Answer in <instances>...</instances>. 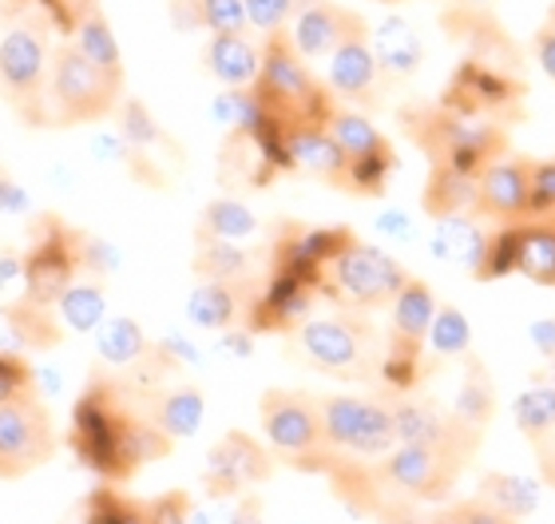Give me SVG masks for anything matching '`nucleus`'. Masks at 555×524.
<instances>
[{
  "instance_id": "obj_1",
  "label": "nucleus",
  "mask_w": 555,
  "mask_h": 524,
  "mask_svg": "<svg viewBox=\"0 0 555 524\" xmlns=\"http://www.w3.org/2000/svg\"><path fill=\"white\" fill-rule=\"evenodd\" d=\"M72 449L83 465L104 481H128L139 465L171 453V437L159 433L128 401L124 385L112 378H95L72 409Z\"/></svg>"
},
{
  "instance_id": "obj_2",
  "label": "nucleus",
  "mask_w": 555,
  "mask_h": 524,
  "mask_svg": "<svg viewBox=\"0 0 555 524\" xmlns=\"http://www.w3.org/2000/svg\"><path fill=\"white\" fill-rule=\"evenodd\" d=\"M262 100L274 128H298V124H325L334 112V92L310 72V64L294 52L286 33L267 36L262 60H258V80L250 84Z\"/></svg>"
},
{
  "instance_id": "obj_3",
  "label": "nucleus",
  "mask_w": 555,
  "mask_h": 524,
  "mask_svg": "<svg viewBox=\"0 0 555 524\" xmlns=\"http://www.w3.org/2000/svg\"><path fill=\"white\" fill-rule=\"evenodd\" d=\"M409 131H413L416 148L433 159L437 167H456V171L480 175L496 155L508 152V140L500 124L480 116H461L452 107H425L405 116Z\"/></svg>"
},
{
  "instance_id": "obj_4",
  "label": "nucleus",
  "mask_w": 555,
  "mask_h": 524,
  "mask_svg": "<svg viewBox=\"0 0 555 524\" xmlns=\"http://www.w3.org/2000/svg\"><path fill=\"white\" fill-rule=\"evenodd\" d=\"M124 100V80H112L83 60L76 44H60L48 60V124H92L112 116Z\"/></svg>"
},
{
  "instance_id": "obj_5",
  "label": "nucleus",
  "mask_w": 555,
  "mask_h": 524,
  "mask_svg": "<svg viewBox=\"0 0 555 524\" xmlns=\"http://www.w3.org/2000/svg\"><path fill=\"white\" fill-rule=\"evenodd\" d=\"M409 270L397 263L389 251L361 239H349L330 263L322 267L318 291H330V298L353 306V310H377L397 298V291L405 286Z\"/></svg>"
},
{
  "instance_id": "obj_6",
  "label": "nucleus",
  "mask_w": 555,
  "mask_h": 524,
  "mask_svg": "<svg viewBox=\"0 0 555 524\" xmlns=\"http://www.w3.org/2000/svg\"><path fill=\"white\" fill-rule=\"evenodd\" d=\"M318 418H322L325 449H337V453L382 461L397 445L393 409L385 406V401H373V397H318Z\"/></svg>"
},
{
  "instance_id": "obj_7",
  "label": "nucleus",
  "mask_w": 555,
  "mask_h": 524,
  "mask_svg": "<svg viewBox=\"0 0 555 524\" xmlns=\"http://www.w3.org/2000/svg\"><path fill=\"white\" fill-rule=\"evenodd\" d=\"M48 40L33 24H16L0 36V92L36 128L48 124Z\"/></svg>"
},
{
  "instance_id": "obj_8",
  "label": "nucleus",
  "mask_w": 555,
  "mask_h": 524,
  "mask_svg": "<svg viewBox=\"0 0 555 524\" xmlns=\"http://www.w3.org/2000/svg\"><path fill=\"white\" fill-rule=\"evenodd\" d=\"M56 425L40 397H21L0 406V481H21L52 461Z\"/></svg>"
},
{
  "instance_id": "obj_9",
  "label": "nucleus",
  "mask_w": 555,
  "mask_h": 524,
  "mask_svg": "<svg viewBox=\"0 0 555 524\" xmlns=\"http://www.w3.org/2000/svg\"><path fill=\"white\" fill-rule=\"evenodd\" d=\"M389 306H393V322H389V354L382 361V378L393 389H409V385H416L421 346L428 338V322L437 315V298L428 291V282L409 274Z\"/></svg>"
},
{
  "instance_id": "obj_10",
  "label": "nucleus",
  "mask_w": 555,
  "mask_h": 524,
  "mask_svg": "<svg viewBox=\"0 0 555 524\" xmlns=\"http://www.w3.org/2000/svg\"><path fill=\"white\" fill-rule=\"evenodd\" d=\"M301 358L337 378H365L373 370V330L358 318H306L298 327Z\"/></svg>"
},
{
  "instance_id": "obj_11",
  "label": "nucleus",
  "mask_w": 555,
  "mask_h": 524,
  "mask_svg": "<svg viewBox=\"0 0 555 524\" xmlns=\"http://www.w3.org/2000/svg\"><path fill=\"white\" fill-rule=\"evenodd\" d=\"M80 258H76V231L68 222L44 219V227L36 231L28 255H24V274H21V298L33 306H52L60 303V294L76 282Z\"/></svg>"
},
{
  "instance_id": "obj_12",
  "label": "nucleus",
  "mask_w": 555,
  "mask_h": 524,
  "mask_svg": "<svg viewBox=\"0 0 555 524\" xmlns=\"http://www.w3.org/2000/svg\"><path fill=\"white\" fill-rule=\"evenodd\" d=\"M258 413H262L267 442L274 445L286 461L318 465V457L325 453L322 418H318V397L294 394V389H267Z\"/></svg>"
},
{
  "instance_id": "obj_13",
  "label": "nucleus",
  "mask_w": 555,
  "mask_h": 524,
  "mask_svg": "<svg viewBox=\"0 0 555 524\" xmlns=\"http://www.w3.org/2000/svg\"><path fill=\"white\" fill-rule=\"evenodd\" d=\"M464 457L468 449H456V445H393L382 457V481H389L393 489L409 493V497L437 501L456 481Z\"/></svg>"
},
{
  "instance_id": "obj_14",
  "label": "nucleus",
  "mask_w": 555,
  "mask_h": 524,
  "mask_svg": "<svg viewBox=\"0 0 555 524\" xmlns=\"http://www.w3.org/2000/svg\"><path fill=\"white\" fill-rule=\"evenodd\" d=\"M286 28V40L306 64L310 60H325L349 36H370V24L361 21L358 12L334 4V0H301Z\"/></svg>"
},
{
  "instance_id": "obj_15",
  "label": "nucleus",
  "mask_w": 555,
  "mask_h": 524,
  "mask_svg": "<svg viewBox=\"0 0 555 524\" xmlns=\"http://www.w3.org/2000/svg\"><path fill=\"white\" fill-rule=\"evenodd\" d=\"M520 84L504 76L496 64H488V60H468L461 64V72L452 76L449 92L440 104L452 107V112H461V116H500V112H520Z\"/></svg>"
},
{
  "instance_id": "obj_16",
  "label": "nucleus",
  "mask_w": 555,
  "mask_h": 524,
  "mask_svg": "<svg viewBox=\"0 0 555 524\" xmlns=\"http://www.w3.org/2000/svg\"><path fill=\"white\" fill-rule=\"evenodd\" d=\"M496 222L528 219V159L496 155L485 171L476 175V210Z\"/></svg>"
},
{
  "instance_id": "obj_17",
  "label": "nucleus",
  "mask_w": 555,
  "mask_h": 524,
  "mask_svg": "<svg viewBox=\"0 0 555 524\" xmlns=\"http://www.w3.org/2000/svg\"><path fill=\"white\" fill-rule=\"evenodd\" d=\"M278 152H282V167L318 175V179L346 191L349 159L334 143V136L325 131V124H298V128H286L278 136Z\"/></svg>"
},
{
  "instance_id": "obj_18",
  "label": "nucleus",
  "mask_w": 555,
  "mask_h": 524,
  "mask_svg": "<svg viewBox=\"0 0 555 524\" xmlns=\"http://www.w3.org/2000/svg\"><path fill=\"white\" fill-rule=\"evenodd\" d=\"M270 477V457L267 449L246 437V433H227L215 449H210L207 461V489L215 497H231L250 481H267Z\"/></svg>"
},
{
  "instance_id": "obj_19",
  "label": "nucleus",
  "mask_w": 555,
  "mask_h": 524,
  "mask_svg": "<svg viewBox=\"0 0 555 524\" xmlns=\"http://www.w3.org/2000/svg\"><path fill=\"white\" fill-rule=\"evenodd\" d=\"M325 60H330V68H325L330 92L341 95V100H353V104H373L377 84H382V68H377V56L370 48V36H349Z\"/></svg>"
},
{
  "instance_id": "obj_20",
  "label": "nucleus",
  "mask_w": 555,
  "mask_h": 524,
  "mask_svg": "<svg viewBox=\"0 0 555 524\" xmlns=\"http://www.w3.org/2000/svg\"><path fill=\"white\" fill-rule=\"evenodd\" d=\"M310 303H313V286L310 282L294 279V274H282L274 270L270 286L262 291L250 315H246V330H289L301 327L310 318Z\"/></svg>"
},
{
  "instance_id": "obj_21",
  "label": "nucleus",
  "mask_w": 555,
  "mask_h": 524,
  "mask_svg": "<svg viewBox=\"0 0 555 524\" xmlns=\"http://www.w3.org/2000/svg\"><path fill=\"white\" fill-rule=\"evenodd\" d=\"M389 409H393L397 445H456V449H468L476 442V433L461 430L433 401H397Z\"/></svg>"
},
{
  "instance_id": "obj_22",
  "label": "nucleus",
  "mask_w": 555,
  "mask_h": 524,
  "mask_svg": "<svg viewBox=\"0 0 555 524\" xmlns=\"http://www.w3.org/2000/svg\"><path fill=\"white\" fill-rule=\"evenodd\" d=\"M370 48H373V56H377L382 76L405 80V76H413V72L425 64L421 33H416L413 21H405V16H385L370 33Z\"/></svg>"
},
{
  "instance_id": "obj_23",
  "label": "nucleus",
  "mask_w": 555,
  "mask_h": 524,
  "mask_svg": "<svg viewBox=\"0 0 555 524\" xmlns=\"http://www.w3.org/2000/svg\"><path fill=\"white\" fill-rule=\"evenodd\" d=\"M147 421L159 433H167L171 442H183V437H195L203 430V418H207V401L195 385H175V389H159L151 394L147 401Z\"/></svg>"
},
{
  "instance_id": "obj_24",
  "label": "nucleus",
  "mask_w": 555,
  "mask_h": 524,
  "mask_svg": "<svg viewBox=\"0 0 555 524\" xmlns=\"http://www.w3.org/2000/svg\"><path fill=\"white\" fill-rule=\"evenodd\" d=\"M433 222H437V227H433V239H428L433 255H437L440 263H452V267H464L476 274L480 263H485V246H488L485 227H480L473 215H444V219H433Z\"/></svg>"
},
{
  "instance_id": "obj_25",
  "label": "nucleus",
  "mask_w": 555,
  "mask_h": 524,
  "mask_svg": "<svg viewBox=\"0 0 555 524\" xmlns=\"http://www.w3.org/2000/svg\"><path fill=\"white\" fill-rule=\"evenodd\" d=\"M203 60H207V72L222 88H250L258 80V60H262V52L246 40V33H215L207 40Z\"/></svg>"
},
{
  "instance_id": "obj_26",
  "label": "nucleus",
  "mask_w": 555,
  "mask_h": 524,
  "mask_svg": "<svg viewBox=\"0 0 555 524\" xmlns=\"http://www.w3.org/2000/svg\"><path fill=\"white\" fill-rule=\"evenodd\" d=\"M68 36L83 60H92L95 68L104 72V76H112V80H124V56H119L116 33H112L107 16L100 12V4H88V9L76 16Z\"/></svg>"
},
{
  "instance_id": "obj_27",
  "label": "nucleus",
  "mask_w": 555,
  "mask_h": 524,
  "mask_svg": "<svg viewBox=\"0 0 555 524\" xmlns=\"http://www.w3.org/2000/svg\"><path fill=\"white\" fill-rule=\"evenodd\" d=\"M95 349H100V361L112 366V370H139L155 358L147 334L135 318H104L100 330H95Z\"/></svg>"
},
{
  "instance_id": "obj_28",
  "label": "nucleus",
  "mask_w": 555,
  "mask_h": 524,
  "mask_svg": "<svg viewBox=\"0 0 555 524\" xmlns=\"http://www.w3.org/2000/svg\"><path fill=\"white\" fill-rule=\"evenodd\" d=\"M516 270L540 286H555V215L516 222Z\"/></svg>"
},
{
  "instance_id": "obj_29",
  "label": "nucleus",
  "mask_w": 555,
  "mask_h": 524,
  "mask_svg": "<svg viewBox=\"0 0 555 524\" xmlns=\"http://www.w3.org/2000/svg\"><path fill=\"white\" fill-rule=\"evenodd\" d=\"M238 315H243V298L234 282L203 279L186 298V318L198 330H231L238 327Z\"/></svg>"
},
{
  "instance_id": "obj_30",
  "label": "nucleus",
  "mask_w": 555,
  "mask_h": 524,
  "mask_svg": "<svg viewBox=\"0 0 555 524\" xmlns=\"http://www.w3.org/2000/svg\"><path fill=\"white\" fill-rule=\"evenodd\" d=\"M425 210L433 215V219H444V215H473L476 210V175L433 164L428 183H425Z\"/></svg>"
},
{
  "instance_id": "obj_31",
  "label": "nucleus",
  "mask_w": 555,
  "mask_h": 524,
  "mask_svg": "<svg viewBox=\"0 0 555 524\" xmlns=\"http://www.w3.org/2000/svg\"><path fill=\"white\" fill-rule=\"evenodd\" d=\"M56 318L64 322V330L72 334H95L100 322L107 318V291L100 279H83L72 282L68 291L60 294V303L52 306Z\"/></svg>"
},
{
  "instance_id": "obj_32",
  "label": "nucleus",
  "mask_w": 555,
  "mask_h": 524,
  "mask_svg": "<svg viewBox=\"0 0 555 524\" xmlns=\"http://www.w3.org/2000/svg\"><path fill=\"white\" fill-rule=\"evenodd\" d=\"M4 327H9L12 349H52L60 342V322L52 318V310L44 306H33L16 298L12 306H4Z\"/></svg>"
},
{
  "instance_id": "obj_33",
  "label": "nucleus",
  "mask_w": 555,
  "mask_h": 524,
  "mask_svg": "<svg viewBox=\"0 0 555 524\" xmlns=\"http://www.w3.org/2000/svg\"><path fill=\"white\" fill-rule=\"evenodd\" d=\"M258 234V215L246 207L243 199H215L203 210V222H198V239H222V243H243V239H255Z\"/></svg>"
},
{
  "instance_id": "obj_34",
  "label": "nucleus",
  "mask_w": 555,
  "mask_h": 524,
  "mask_svg": "<svg viewBox=\"0 0 555 524\" xmlns=\"http://www.w3.org/2000/svg\"><path fill=\"white\" fill-rule=\"evenodd\" d=\"M480 501H488L492 509H500L504 516L520 521L532 516L540 509V485L532 477H512V473H488L480 485Z\"/></svg>"
},
{
  "instance_id": "obj_35",
  "label": "nucleus",
  "mask_w": 555,
  "mask_h": 524,
  "mask_svg": "<svg viewBox=\"0 0 555 524\" xmlns=\"http://www.w3.org/2000/svg\"><path fill=\"white\" fill-rule=\"evenodd\" d=\"M195 270L203 274V279L234 282V286H243V279L250 274V270H255V263H250V251H243V243H222V239H198Z\"/></svg>"
},
{
  "instance_id": "obj_36",
  "label": "nucleus",
  "mask_w": 555,
  "mask_h": 524,
  "mask_svg": "<svg viewBox=\"0 0 555 524\" xmlns=\"http://www.w3.org/2000/svg\"><path fill=\"white\" fill-rule=\"evenodd\" d=\"M325 131L334 136V143L346 152V159H361V155H373L389 148L382 131L373 128L370 119L361 116V112H349V107H334L330 119H325Z\"/></svg>"
},
{
  "instance_id": "obj_37",
  "label": "nucleus",
  "mask_w": 555,
  "mask_h": 524,
  "mask_svg": "<svg viewBox=\"0 0 555 524\" xmlns=\"http://www.w3.org/2000/svg\"><path fill=\"white\" fill-rule=\"evenodd\" d=\"M449 418L468 433H480L488 425V418H492V385H488V373L480 370V366L468 370L461 394H456V401H452Z\"/></svg>"
},
{
  "instance_id": "obj_38",
  "label": "nucleus",
  "mask_w": 555,
  "mask_h": 524,
  "mask_svg": "<svg viewBox=\"0 0 555 524\" xmlns=\"http://www.w3.org/2000/svg\"><path fill=\"white\" fill-rule=\"evenodd\" d=\"M175 9H186V24L191 28H207L215 33H246V9L243 0H179Z\"/></svg>"
},
{
  "instance_id": "obj_39",
  "label": "nucleus",
  "mask_w": 555,
  "mask_h": 524,
  "mask_svg": "<svg viewBox=\"0 0 555 524\" xmlns=\"http://www.w3.org/2000/svg\"><path fill=\"white\" fill-rule=\"evenodd\" d=\"M428 346L437 349V358H461L473 346V327L464 318L461 306H437V315L428 322Z\"/></svg>"
},
{
  "instance_id": "obj_40",
  "label": "nucleus",
  "mask_w": 555,
  "mask_h": 524,
  "mask_svg": "<svg viewBox=\"0 0 555 524\" xmlns=\"http://www.w3.org/2000/svg\"><path fill=\"white\" fill-rule=\"evenodd\" d=\"M88 509V524H151V509L143 501H131L124 493H116L112 485L100 489L83 501Z\"/></svg>"
},
{
  "instance_id": "obj_41",
  "label": "nucleus",
  "mask_w": 555,
  "mask_h": 524,
  "mask_svg": "<svg viewBox=\"0 0 555 524\" xmlns=\"http://www.w3.org/2000/svg\"><path fill=\"white\" fill-rule=\"evenodd\" d=\"M516 425L535 442L555 433V385H532L516 397Z\"/></svg>"
},
{
  "instance_id": "obj_42",
  "label": "nucleus",
  "mask_w": 555,
  "mask_h": 524,
  "mask_svg": "<svg viewBox=\"0 0 555 524\" xmlns=\"http://www.w3.org/2000/svg\"><path fill=\"white\" fill-rule=\"evenodd\" d=\"M393 167H397L393 148H382V152H373V155L349 159L346 191H353V195H382L385 183H389V175H393Z\"/></svg>"
},
{
  "instance_id": "obj_43",
  "label": "nucleus",
  "mask_w": 555,
  "mask_h": 524,
  "mask_svg": "<svg viewBox=\"0 0 555 524\" xmlns=\"http://www.w3.org/2000/svg\"><path fill=\"white\" fill-rule=\"evenodd\" d=\"M119 136L128 143L131 152H147L155 143H167L159 119L151 116L143 100H124V112H119Z\"/></svg>"
},
{
  "instance_id": "obj_44",
  "label": "nucleus",
  "mask_w": 555,
  "mask_h": 524,
  "mask_svg": "<svg viewBox=\"0 0 555 524\" xmlns=\"http://www.w3.org/2000/svg\"><path fill=\"white\" fill-rule=\"evenodd\" d=\"M21 397H36V370L21 358V349L0 346V406Z\"/></svg>"
},
{
  "instance_id": "obj_45",
  "label": "nucleus",
  "mask_w": 555,
  "mask_h": 524,
  "mask_svg": "<svg viewBox=\"0 0 555 524\" xmlns=\"http://www.w3.org/2000/svg\"><path fill=\"white\" fill-rule=\"evenodd\" d=\"M555 215V159H528V219Z\"/></svg>"
},
{
  "instance_id": "obj_46",
  "label": "nucleus",
  "mask_w": 555,
  "mask_h": 524,
  "mask_svg": "<svg viewBox=\"0 0 555 524\" xmlns=\"http://www.w3.org/2000/svg\"><path fill=\"white\" fill-rule=\"evenodd\" d=\"M516 270V222H504L500 234H488L485 263L476 270V279H504Z\"/></svg>"
},
{
  "instance_id": "obj_47",
  "label": "nucleus",
  "mask_w": 555,
  "mask_h": 524,
  "mask_svg": "<svg viewBox=\"0 0 555 524\" xmlns=\"http://www.w3.org/2000/svg\"><path fill=\"white\" fill-rule=\"evenodd\" d=\"M298 4L301 0H243L246 24L267 36L286 33V24H289V16L298 12Z\"/></svg>"
},
{
  "instance_id": "obj_48",
  "label": "nucleus",
  "mask_w": 555,
  "mask_h": 524,
  "mask_svg": "<svg viewBox=\"0 0 555 524\" xmlns=\"http://www.w3.org/2000/svg\"><path fill=\"white\" fill-rule=\"evenodd\" d=\"M147 509H151V524H186L191 521V497L179 489L147 501Z\"/></svg>"
},
{
  "instance_id": "obj_49",
  "label": "nucleus",
  "mask_w": 555,
  "mask_h": 524,
  "mask_svg": "<svg viewBox=\"0 0 555 524\" xmlns=\"http://www.w3.org/2000/svg\"><path fill=\"white\" fill-rule=\"evenodd\" d=\"M0 215H12V219L33 215V195H28L4 167H0Z\"/></svg>"
},
{
  "instance_id": "obj_50",
  "label": "nucleus",
  "mask_w": 555,
  "mask_h": 524,
  "mask_svg": "<svg viewBox=\"0 0 555 524\" xmlns=\"http://www.w3.org/2000/svg\"><path fill=\"white\" fill-rule=\"evenodd\" d=\"M449 516H452L456 524H516L512 516H504L500 509H492L488 501H480V497H476V501L452 504V513H449Z\"/></svg>"
},
{
  "instance_id": "obj_51",
  "label": "nucleus",
  "mask_w": 555,
  "mask_h": 524,
  "mask_svg": "<svg viewBox=\"0 0 555 524\" xmlns=\"http://www.w3.org/2000/svg\"><path fill=\"white\" fill-rule=\"evenodd\" d=\"M377 231L385 234V239H393V243H413L416 239V227H413V215L401 207H389L377 215Z\"/></svg>"
},
{
  "instance_id": "obj_52",
  "label": "nucleus",
  "mask_w": 555,
  "mask_h": 524,
  "mask_svg": "<svg viewBox=\"0 0 555 524\" xmlns=\"http://www.w3.org/2000/svg\"><path fill=\"white\" fill-rule=\"evenodd\" d=\"M532 48H535V60H540V68L547 72V80H555V21L544 24V28L535 33Z\"/></svg>"
},
{
  "instance_id": "obj_53",
  "label": "nucleus",
  "mask_w": 555,
  "mask_h": 524,
  "mask_svg": "<svg viewBox=\"0 0 555 524\" xmlns=\"http://www.w3.org/2000/svg\"><path fill=\"white\" fill-rule=\"evenodd\" d=\"M528 338H532V346L540 349L544 358H555V318L532 322V327H528Z\"/></svg>"
},
{
  "instance_id": "obj_54",
  "label": "nucleus",
  "mask_w": 555,
  "mask_h": 524,
  "mask_svg": "<svg viewBox=\"0 0 555 524\" xmlns=\"http://www.w3.org/2000/svg\"><path fill=\"white\" fill-rule=\"evenodd\" d=\"M21 274H24V258L21 255H0V291L21 286Z\"/></svg>"
},
{
  "instance_id": "obj_55",
  "label": "nucleus",
  "mask_w": 555,
  "mask_h": 524,
  "mask_svg": "<svg viewBox=\"0 0 555 524\" xmlns=\"http://www.w3.org/2000/svg\"><path fill=\"white\" fill-rule=\"evenodd\" d=\"M231 524H267L262 521V501L258 497H243L238 509L231 513Z\"/></svg>"
},
{
  "instance_id": "obj_56",
  "label": "nucleus",
  "mask_w": 555,
  "mask_h": 524,
  "mask_svg": "<svg viewBox=\"0 0 555 524\" xmlns=\"http://www.w3.org/2000/svg\"><path fill=\"white\" fill-rule=\"evenodd\" d=\"M222 346L234 349V358H246V354H250V346H255V330H234L231 327V334L222 338Z\"/></svg>"
},
{
  "instance_id": "obj_57",
  "label": "nucleus",
  "mask_w": 555,
  "mask_h": 524,
  "mask_svg": "<svg viewBox=\"0 0 555 524\" xmlns=\"http://www.w3.org/2000/svg\"><path fill=\"white\" fill-rule=\"evenodd\" d=\"M428 524H456V521H452V516L444 513V516H433V521H428Z\"/></svg>"
},
{
  "instance_id": "obj_58",
  "label": "nucleus",
  "mask_w": 555,
  "mask_h": 524,
  "mask_svg": "<svg viewBox=\"0 0 555 524\" xmlns=\"http://www.w3.org/2000/svg\"><path fill=\"white\" fill-rule=\"evenodd\" d=\"M464 4H492V0H464Z\"/></svg>"
},
{
  "instance_id": "obj_59",
  "label": "nucleus",
  "mask_w": 555,
  "mask_h": 524,
  "mask_svg": "<svg viewBox=\"0 0 555 524\" xmlns=\"http://www.w3.org/2000/svg\"><path fill=\"white\" fill-rule=\"evenodd\" d=\"M72 524H88V521H72Z\"/></svg>"
},
{
  "instance_id": "obj_60",
  "label": "nucleus",
  "mask_w": 555,
  "mask_h": 524,
  "mask_svg": "<svg viewBox=\"0 0 555 524\" xmlns=\"http://www.w3.org/2000/svg\"><path fill=\"white\" fill-rule=\"evenodd\" d=\"M385 4H397V0H385Z\"/></svg>"
}]
</instances>
